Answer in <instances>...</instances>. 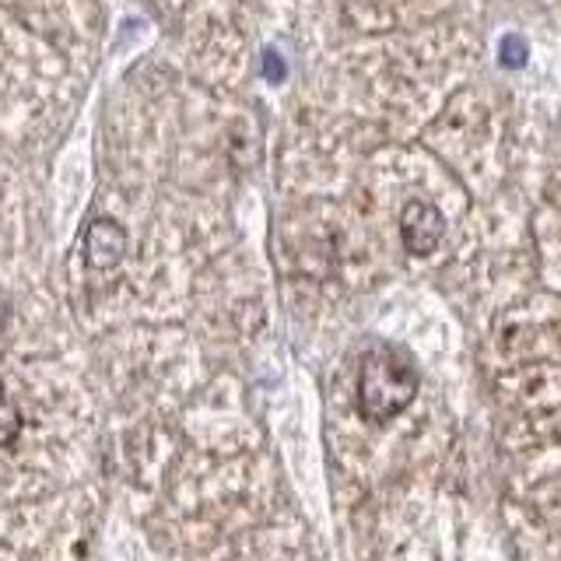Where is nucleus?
Wrapping results in <instances>:
<instances>
[{
    "instance_id": "obj_1",
    "label": "nucleus",
    "mask_w": 561,
    "mask_h": 561,
    "mask_svg": "<svg viewBox=\"0 0 561 561\" xmlns=\"http://www.w3.org/2000/svg\"><path fill=\"white\" fill-rule=\"evenodd\" d=\"M417 393V373L390 351L368 355L358 376V408L368 421H390L403 408H411Z\"/></svg>"
},
{
    "instance_id": "obj_2",
    "label": "nucleus",
    "mask_w": 561,
    "mask_h": 561,
    "mask_svg": "<svg viewBox=\"0 0 561 561\" xmlns=\"http://www.w3.org/2000/svg\"><path fill=\"white\" fill-rule=\"evenodd\" d=\"M443 232H446V218L435 204L411 201L408 207H403L400 236H403V245H408V253H414V256L432 253L438 245V239H443Z\"/></svg>"
},
{
    "instance_id": "obj_3",
    "label": "nucleus",
    "mask_w": 561,
    "mask_h": 561,
    "mask_svg": "<svg viewBox=\"0 0 561 561\" xmlns=\"http://www.w3.org/2000/svg\"><path fill=\"white\" fill-rule=\"evenodd\" d=\"M123 253H127V232L116 225V221H95L92 228H88V239H84V256L88 263H92L95 271H110L116 267V263L123 260Z\"/></svg>"
},
{
    "instance_id": "obj_4",
    "label": "nucleus",
    "mask_w": 561,
    "mask_h": 561,
    "mask_svg": "<svg viewBox=\"0 0 561 561\" xmlns=\"http://www.w3.org/2000/svg\"><path fill=\"white\" fill-rule=\"evenodd\" d=\"M18 428H22V414L11 403V397L4 393V386H0V446H8L18 438Z\"/></svg>"
},
{
    "instance_id": "obj_5",
    "label": "nucleus",
    "mask_w": 561,
    "mask_h": 561,
    "mask_svg": "<svg viewBox=\"0 0 561 561\" xmlns=\"http://www.w3.org/2000/svg\"><path fill=\"white\" fill-rule=\"evenodd\" d=\"M502 64L505 67H523L526 64V43L519 35H505L502 39Z\"/></svg>"
},
{
    "instance_id": "obj_6",
    "label": "nucleus",
    "mask_w": 561,
    "mask_h": 561,
    "mask_svg": "<svg viewBox=\"0 0 561 561\" xmlns=\"http://www.w3.org/2000/svg\"><path fill=\"white\" fill-rule=\"evenodd\" d=\"M263 75H267L271 81L285 78V60H280V53H274V49L263 53Z\"/></svg>"
},
{
    "instance_id": "obj_7",
    "label": "nucleus",
    "mask_w": 561,
    "mask_h": 561,
    "mask_svg": "<svg viewBox=\"0 0 561 561\" xmlns=\"http://www.w3.org/2000/svg\"><path fill=\"white\" fill-rule=\"evenodd\" d=\"M4 320H8V306H4V298H0V327H4Z\"/></svg>"
}]
</instances>
